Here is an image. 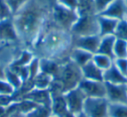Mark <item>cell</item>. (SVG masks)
Here are the masks:
<instances>
[{"label":"cell","instance_id":"30","mask_svg":"<svg viewBox=\"0 0 127 117\" xmlns=\"http://www.w3.org/2000/svg\"><path fill=\"white\" fill-rule=\"evenodd\" d=\"M26 2L27 0H7V3L12 12V15L16 13Z\"/></svg>","mask_w":127,"mask_h":117},{"label":"cell","instance_id":"1","mask_svg":"<svg viewBox=\"0 0 127 117\" xmlns=\"http://www.w3.org/2000/svg\"><path fill=\"white\" fill-rule=\"evenodd\" d=\"M55 2V0H27L12 15L20 42L32 47L47 25Z\"/></svg>","mask_w":127,"mask_h":117},{"label":"cell","instance_id":"34","mask_svg":"<svg viewBox=\"0 0 127 117\" xmlns=\"http://www.w3.org/2000/svg\"><path fill=\"white\" fill-rule=\"evenodd\" d=\"M77 117H88V116H87V115H85V114H84L83 112H82V113H80L79 115H77Z\"/></svg>","mask_w":127,"mask_h":117},{"label":"cell","instance_id":"36","mask_svg":"<svg viewBox=\"0 0 127 117\" xmlns=\"http://www.w3.org/2000/svg\"><path fill=\"white\" fill-rule=\"evenodd\" d=\"M125 4H126V5H127V0H125Z\"/></svg>","mask_w":127,"mask_h":117},{"label":"cell","instance_id":"5","mask_svg":"<svg viewBox=\"0 0 127 117\" xmlns=\"http://www.w3.org/2000/svg\"><path fill=\"white\" fill-rule=\"evenodd\" d=\"M74 37L89 35H99L97 15L94 12L79 14V18L71 29Z\"/></svg>","mask_w":127,"mask_h":117},{"label":"cell","instance_id":"17","mask_svg":"<svg viewBox=\"0 0 127 117\" xmlns=\"http://www.w3.org/2000/svg\"><path fill=\"white\" fill-rule=\"evenodd\" d=\"M93 55L94 54L85 51V50L73 47V49L71 52V54H70V59L72 60L78 66L82 67L85 64H87L91 60H92Z\"/></svg>","mask_w":127,"mask_h":117},{"label":"cell","instance_id":"9","mask_svg":"<svg viewBox=\"0 0 127 117\" xmlns=\"http://www.w3.org/2000/svg\"><path fill=\"white\" fill-rule=\"evenodd\" d=\"M105 98L109 103L127 104V85L105 83Z\"/></svg>","mask_w":127,"mask_h":117},{"label":"cell","instance_id":"2","mask_svg":"<svg viewBox=\"0 0 127 117\" xmlns=\"http://www.w3.org/2000/svg\"><path fill=\"white\" fill-rule=\"evenodd\" d=\"M73 39L74 36L71 31L52 27L47 24L32 46V52L39 58H49L62 64L70 59L71 52L74 47Z\"/></svg>","mask_w":127,"mask_h":117},{"label":"cell","instance_id":"13","mask_svg":"<svg viewBox=\"0 0 127 117\" xmlns=\"http://www.w3.org/2000/svg\"><path fill=\"white\" fill-rule=\"evenodd\" d=\"M108 18L117 20H122L127 18V5L125 0H113L101 14Z\"/></svg>","mask_w":127,"mask_h":117},{"label":"cell","instance_id":"16","mask_svg":"<svg viewBox=\"0 0 127 117\" xmlns=\"http://www.w3.org/2000/svg\"><path fill=\"white\" fill-rule=\"evenodd\" d=\"M83 79L97 81H104V71L98 68L92 60L81 67Z\"/></svg>","mask_w":127,"mask_h":117},{"label":"cell","instance_id":"25","mask_svg":"<svg viewBox=\"0 0 127 117\" xmlns=\"http://www.w3.org/2000/svg\"><path fill=\"white\" fill-rule=\"evenodd\" d=\"M114 36L117 39H124L127 41V19L119 20L117 25L116 30L114 32Z\"/></svg>","mask_w":127,"mask_h":117},{"label":"cell","instance_id":"20","mask_svg":"<svg viewBox=\"0 0 127 117\" xmlns=\"http://www.w3.org/2000/svg\"><path fill=\"white\" fill-rule=\"evenodd\" d=\"M92 61L102 71H105L113 64L114 59L107 55L101 54V53H95L93 55V58H92Z\"/></svg>","mask_w":127,"mask_h":117},{"label":"cell","instance_id":"11","mask_svg":"<svg viewBox=\"0 0 127 117\" xmlns=\"http://www.w3.org/2000/svg\"><path fill=\"white\" fill-rule=\"evenodd\" d=\"M19 41L12 17L0 21V43L11 44Z\"/></svg>","mask_w":127,"mask_h":117},{"label":"cell","instance_id":"6","mask_svg":"<svg viewBox=\"0 0 127 117\" xmlns=\"http://www.w3.org/2000/svg\"><path fill=\"white\" fill-rule=\"evenodd\" d=\"M109 102L106 98H86L83 113L88 117H107Z\"/></svg>","mask_w":127,"mask_h":117},{"label":"cell","instance_id":"14","mask_svg":"<svg viewBox=\"0 0 127 117\" xmlns=\"http://www.w3.org/2000/svg\"><path fill=\"white\" fill-rule=\"evenodd\" d=\"M104 82L116 85H127V77L118 70L113 61V64L104 71Z\"/></svg>","mask_w":127,"mask_h":117},{"label":"cell","instance_id":"19","mask_svg":"<svg viewBox=\"0 0 127 117\" xmlns=\"http://www.w3.org/2000/svg\"><path fill=\"white\" fill-rule=\"evenodd\" d=\"M52 80L53 78L51 75L43 73V72H39L32 80V87L33 88L37 89H49Z\"/></svg>","mask_w":127,"mask_h":117},{"label":"cell","instance_id":"21","mask_svg":"<svg viewBox=\"0 0 127 117\" xmlns=\"http://www.w3.org/2000/svg\"><path fill=\"white\" fill-rule=\"evenodd\" d=\"M109 117H127V104L109 103L108 107Z\"/></svg>","mask_w":127,"mask_h":117},{"label":"cell","instance_id":"33","mask_svg":"<svg viewBox=\"0 0 127 117\" xmlns=\"http://www.w3.org/2000/svg\"><path fill=\"white\" fill-rule=\"evenodd\" d=\"M62 117H77V115H73V114H71V112H68L67 114H65L64 115H63Z\"/></svg>","mask_w":127,"mask_h":117},{"label":"cell","instance_id":"31","mask_svg":"<svg viewBox=\"0 0 127 117\" xmlns=\"http://www.w3.org/2000/svg\"><path fill=\"white\" fill-rule=\"evenodd\" d=\"M114 64L118 70L127 77V58H115Z\"/></svg>","mask_w":127,"mask_h":117},{"label":"cell","instance_id":"15","mask_svg":"<svg viewBox=\"0 0 127 117\" xmlns=\"http://www.w3.org/2000/svg\"><path fill=\"white\" fill-rule=\"evenodd\" d=\"M97 21L99 26V35L101 37L107 35H114L118 20L108 18L103 15H97Z\"/></svg>","mask_w":127,"mask_h":117},{"label":"cell","instance_id":"37","mask_svg":"<svg viewBox=\"0 0 127 117\" xmlns=\"http://www.w3.org/2000/svg\"><path fill=\"white\" fill-rule=\"evenodd\" d=\"M126 19H127V18H126Z\"/></svg>","mask_w":127,"mask_h":117},{"label":"cell","instance_id":"32","mask_svg":"<svg viewBox=\"0 0 127 117\" xmlns=\"http://www.w3.org/2000/svg\"><path fill=\"white\" fill-rule=\"evenodd\" d=\"M6 66L0 64V79H5V70Z\"/></svg>","mask_w":127,"mask_h":117},{"label":"cell","instance_id":"35","mask_svg":"<svg viewBox=\"0 0 127 117\" xmlns=\"http://www.w3.org/2000/svg\"><path fill=\"white\" fill-rule=\"evenodd\" d=\"M50 117H57V116H56V115H51V116H50Z\"/></svg>","mask_w":127,"mask_h":117},{"label":"cell","instance_id":"22","mask_svg":"<svg viewBox=\"0 0 127 117\" xmlns=\"http://www.w3.org/2000/svg\"><path fill=\"white\" fill-rule=\"evenodd\" d=\"M113 56L115 58H127V41L117 39L113 48Z\"/></svg>","mask_w":127,"mask_h":117},{"label":"cell","instance_id":"26","mask_svg":"<svg viewBox=\"0 0 127 117\" xmlns=\"http://www.w3.org/2000/svg\"><path fill=\"white\" fill-rule=\"evenodd\" d=\"M16 89L5 79H0V95H13Z\"/></svg>","mask_w":127,"mask_h":117},{"label":"cell","instance_id":"7","mask_svg":"<svg viewBox=\"0 0 127 117\" xmlns=\"http://www.w3.org/2000/svg\"><path fill=\"white\" fill-rule=\"evenodd\" d=\"M67 108L69 112L75 115H79L83 112V106L86 96L80 90L78 87L67 91L64 94Z\"/></svg>","mask_w":127,"mask_h":117},{"label":"cell","instance_id":"27","mask_svg":"<svg viewBox=\"0 0 127 117\" xmlns=\"http://www.w3.org/2000/svg\"><path fill=\"white\" fill-rule=\"evenodd\" d=\"M113 0H92V7L97 15H99L109 6Z\"/></svg>","mask_w":127,"mask_h":117},{"label":"cell","instance_id":"24","mask_svg":"<svg viewBox=\"0 0 127 117\" xmlns=\"http://www.w3.org/2000/svg\"><path fill=\"white\" fill-rule=\"evenodd\" d=\"M51 115V108L37 105L33 109L25 114V117H50Z\"/></svg>","mask_w":127,"mask_h":117},{"label":"cell","instance_id":"38","mask_svg":"<svg viewBox=\"0 0 127 117\" xmlns=\"http://www.w3.org/2000/svg\"><path fill=\"white\" fill-rule=\"evenodd\" d=\"M107 117H109V116H107Z\"/></svg>","mask_w":127,"mask_h":117},{"label":"cell","instance_id":"23","mask_svg":"<svg viewBox=\"0 0 127 117\" xmlns=\"http://www.w3.org/2000/svg\"><path fill=\"white\" fill-rule=\"evenodd\" d=\"M5 80L13 86L16 91L19 89L23 85V81L18 75V73L10 67H7L5 70Z\"/></svg>","mask_w":127,"mask_h":117},{"label":"cell","instance_id":"18","mask_svg":"<svg viewBox=\"0 0 127 117\" xmlns=\"http://www.w3.org/2000/svg\"><path fill=\"white\" fill-rule=\"evenodd\" d=\"M117 38L114 35H107L101 37L100 45H99L98 50L97 53H101V54L107 55L114 59L113 56V48L116 42Z\"/></svg>","mask_w":127,"mask_h":117},{"label":"cell","instance_id":"28","mask_svg":"<svg viewBox=\"0 0 127 117\" xmlns=\"http://www.w3.org/2000/svg\"><path fill=\"white\" fill-rule=\"evenodd\" d=\"M11 17H12V12L10 9L7 0H0V21L10 18Z\"/></svg>","mask_w":127,"mask_h":117},{"label":"cell","instance_id":"29","mask_svg":"<svg viewBox=\"0 0 127 117\" xmlns=\"http://www.w3.org/2000/svg\"><path fill=\"white\" fill-rule=\"evenodd\" d=\"M57 2L65 8L77 11H78L80 5V0H58Z\"/></svg>","mask_w":127,"mask_h":117},{"label":"cell","instance_id":"8","mask_svg":"<svg viewBox=\"0 0 127 117\" xmlns=\"http://www.w3.org/2000/svg\"><path fill=\"white\" fill-rule=\"evenodd\" d=\"M78 87L86 98H105L106 88L104 81L82 79L78 84Z\"/></svg>","mask_w":127,"mask_h":117},{"label":"cell","instance_id":"12","mask_svg":"<svg viewBox=\"0 0 127 117\" xmlns=\"http://www.w3.org/2000/svg\"><path fill=\"white\" fill-rule=\"evenodd\" d=\"M25 100H28L39 106H44L51 108V94L49 89L32 88L29 92L25 93Z\"/></svg>","mask_w":127,"mask_h":117},{"label":"cell","instance_id":"10","mask_svg":"<svg viewBox=\"0 0 127 117\" xmlns=\"http://www.w3.org/2000/svg\"><path fill=\"white\" fill-rule=\"evenodd\" d=\"M101 41L100 35H89L74 37L73 46L95 54L97 53Z\"/></svg>","mask_w":127,"mask_h":117},{"label":"cell","instance_id":"4","mask_svg":"<svg viewBox=\"0 0 127 117\" xmlns=\"http://www.w3.org/2000/svg\"><path fill=\"white\" fill-rule=\"evenodd\" d=\"M78 18V11L65 8L56 1L51 10L48 25L58 29L71 31Z\"/></svg>","mask_w":127,"mask_h":117},{"label":"cell","instance_id":"3","mask_svg":"<svg viewBox=\"0 0 127 117\" xmlns=\"http://www.w3.org/2000/svg\"><path fill=\"white\" fill-rule=\"evenodd\" d=\"M83 79L81 67L75 64L72 60L68 59L60 64L59 70L56 78L53 79L58 81L62 87L63 93L78 87V84Z\"/></svg>","mask_w":127,"mask_h":117}]
</instances>
